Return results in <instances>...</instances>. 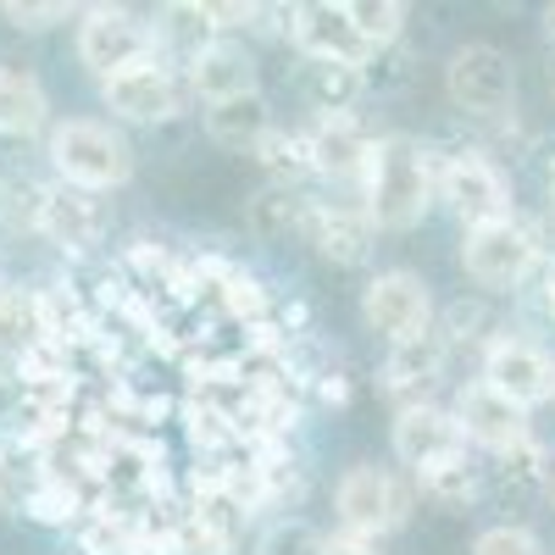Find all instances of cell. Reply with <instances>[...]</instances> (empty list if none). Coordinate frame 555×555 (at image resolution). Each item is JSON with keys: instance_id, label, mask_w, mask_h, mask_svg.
<instances>
[{"instance_id": "d4e9b609", "label": "cell", "mask_w": 555, "mask_h": 555, "mask_svg": "<svg viewBox=\"0 0 555 555\" xmlns=\"http://www.w3.org/2000/svg\"><path fill=\"white\" fill-rule=\"evenodd\" d=\"M0 133L7 139L51 133V95H44V83L12 62H0Z\"/></svg>"}, {"instance_id": "9c48e42d", "label": "cell", "mask_w": 555, "mask_h": 555, "mask_svg": "<svg viewBox=\"0 0 555 555\" xmlns=\"http://www.w3.org/2000/svg\"><path fill=\"white\" fill-rule=\"evenodd\" d=\"M434 289L416 278L411 267H389V272H373L361 289V322L373 328L378 339L389 345H405L416 334L434 328Z\"/></svg>"}, {"instance_id": "277c9868", "label": "cell", "mask_w": 555, "mask_h": 555, "mask_svg": "<svg viewBox=\"0 0 555 555\" xmlns=\"http://www.w3.org/2000/svg\"><path fill=\"white\" fill-rule=\"evenodd\" d=\"M444 95L461 117H473V122H505L517 112V67L512 56L500 51V44H461V51L450 56L444 67Z\"/></svg>"}, {"instance_id": "e575fe53", "label": "cell", "mask_w": 555, "mask_h": 555, "mask_svg": "<svg viewBox=\"0 0 555 555\" xmlns=\"http://www.w3.org/2000/svg\"><path fill=\"white\" fill-rule=\"evenodd\" d=\"M322 555H389L378 533H356V528H334L322 533Z\"/></svg>"}, {"instance_id": "ac0fdd59", "label": "cell", "mask_w": 555, "mask_h": 555, "mask_svg": "<svg viewBox=\"0 0 555 555\" xmlns=\"http://www.w3.org/2000/svg\"><path fill=\"white\" fill-rule=\"evenodd\" d=\"M183 78H190V95L201 106H217V101H240V95H256L261 89V67H256V51L240 39H217L206 44V51L183 67Z\"/></svg>"}, {"instance_id": "4dcf8cb0", "label": "cell", "mask_w": 555, "mask_h": 555, "mask_svg": "<svg viewBox=\"0 0 555 555\" xmlns=\"http://www.w3.org/2000/svg\"><path fill=\"white\" fill-rule=\"evenodd\" d=\"M39 211H44V183L34 178H0V222L12 234H39Z\"/></svg>"}, {"instance_id": "30bf717a", "label": "cell", "mask_w": 555, "mask_h": 555, "mask_svg": "<svg viewBox=\"0 0 555 555\" xmlns=\"http://www.w3.org/2000/svg\"><path fill=\"white\" fill-rule=\"evenodd\" d=\"M489 389H500L505 400H517L522 411L555 400V356L522 334H494L483 345V373H478Z\"/></svg>"}, {"instance_id": "2e32d148", "label": "cell", "mask_w": 555, "mask_h": 555, "mask_svg": "<svg viewBox=\"0 0 555 555\" xmlns=\"http://www.w3.org/2000/svg\"><path fill=\"white\" fill-rule=\"evenodd\" d=\"M444 366H450V339L439 334V322L428 334H416L405 345H389V361L378 373V389L405 411V405H423L434 400V389L444 384Z\"/></svg>"}, {"instance_id": "8d00e7d4", "label": "cell", "mask_w": 555, "mask_h": 555, "mask_svg": "<svg viewBox=\"0 0 555 555\" xmlns=\"http://www.w3.org/2000/svg\"><path fill=\"white\" fill-rule=\"evenodd\" d=\"M544 39L555 44V7H544Z\"/></svg>"}, {"instance_id": "836d02e7", "label": "cell", "mask_w": 555, "mask_h": 555, "mask_svg": "<svg viewBox=\"0 0 555 555\" xmlns=\"http://www.w3.org/2000/svg\"><path fill=\"white\" fill-rule=\"evenodd\" d=\"M473 555H550V550H544V539H539L533 528H522V522H494V528H483V533L473 539Z\"/></svg>"}, {"instance_id": "ffe728a7", "label": "cell", "mask_w": 555, "mask_h": 555, "mask_svg": "<svg viewBox=\"0 0 555 555\" xmlns=\"http://www.w3.org/2000/svg\"><path fill=\"white\" fill-rule=\"evenodd\" d=\"M151 39H156V56L172 67H190L206 44H217V23L206 0H167V7L151 17Z\"/></svg>"}, {"instance_id": "d590c367", "label": "cell", "mask_w": 555, "mask_h": 555, "mask_svg": "<svg viewBox=\"0 0 555 555\" xmlns=\"http://www.w3.org/2000/svg\"><path fill=\"white\" fill-rule=\"evenodd\" d=\"M539 306H544V317L555 322V267H539Z\"/></svg>"}, {"instance_id": "f1b7e54d", "label": "cell", "mask_w": 555, "mask_h": 555, "mask_svg": "<svg viewBox=\"0 0 555 555\" xmlns=\"http://www.w3.org/2000/svg\"><path fill=\"white\" fill-rule=\"evenodd\" d=\"M439 334H444V339H450V350H455V345H489V339H494V334H505V328L494 322V311H489V300H483V295H461V300H450V306H444Z\"/></svg>"}, {"instance_id": "74e56055", "label": "cell", "mask_w": 555, "mask_h": 555, "mask_svg": "<svg viewBox=\"0 0 555 555\" xmlns=\"http://www.w3.org/2000/svg\"><path fill=\"white\" fill-rule=\"evenodd\" d=\"M550 217H555V183H550Z\"/></svg>"}, {"instance_id": "8992f818", "label": "cell", "mask_w": 555, "mask_h": 555, "mask_svg": "<svg viewBox=\"0 0 555 555\" xmlns=\"http://www.w3.org/2000/svg\"><path fill=\"white\" fill-rule=\"evenodd\" d=\"M334 517H339V528L389 539L411 517V483L400 473L378 467V461H356V467L334 483Z\"/></svg>"}, {"instance_id": "4fadbf2b", "label": "cell", "mask_w": 555, "mask_h": 555, "mask_svg": "<svg viewBox=\"0 0 555 555\" xmlns=\"http://www.w3.org/2000/svg\"><path fill=\"white\" fill-rule=\"evenodd\" d=\"M112 234V206L95 190H73V183H44V211H39V240H51L67 256H89Z\"/></svg>"}, {"instance_id": "9a60e30c", "label": "cell", "mask_w": 555, "mask_h": 555, "mask_svg": "<svg viewBox=\"0 0 555 555\" xmlns=\"http://www.w3.org/2000/svg\"><path fill=\"white\" fill-rule=\"evenodd\" d=\"M306 245L322 261H334V267H366V261H373V245H378V228H373V217H366V206L311 195Z\"/></svg>"}, {"instance_id": "3957f363", "label": "cell", "mask_w": 555, "mask_h": 555, "mask_svg": "<svg viewBox=\"0 0 555 555\" xmlns=\"http://www.w3.org/2000/svg\"><path fill=\"white\" fill-rule=\"evenodd\" d=\"M539 267H544V245L533 234V222H522L517 211L500 222H483V228H461V272L483 295L528 289Z\"/></svg>"}, {"instance_id": "d6a6232c", "label": "cell", "mask_w": 555, "mask_h": 555, "mask_svg": "<svg viewBox=\"0 0 555 555\" xmlns=\"http://www.w3.org/2000/svg\"><path fill=\"white\" fill-rule=\"evenodd\" d=\"M83 7H67V0H0V17H7L17 34H44L67 17H78Z\"/></svg>"}, {"instance_id": "5bb4252c", "label": "cell", "mask_w": 555, "mask_h": 555, "mask_svg": "<svg viewBox=\"0 0 555 555\" xmlns=\"http://www.w3.org/2000/svg\"><path fill=\"white\" fill-rule=\"evenodd\" d=\"M450 411H455L461 434H467V444H478V450H489V455H505V450H517L522 439H533L528 411H522L517 400H505L500 389H489L483 378L461 384Z\"/></svg>"}, {"instance_id": "5b68a950", "label": "cell", "mask_w": 555, "mask_h": 555, "mask_svg": "<svg viewBox=\"0 0 555 555\" xmlns=\"http://www.w3.org/2000/svg\"><path fill=\"white\" fill-rule=\"evenodd\" d=\"M190 101H195V95H190V78H183V67H172V62H162V56L101 78V106L112 112V122L156 128V122H172Z\"/></svg>"}, {"instance_id": "4316f807", "label": "cell", "mask_w": 555, "mask_h": 555, "mask_svg": "<svg viewBox=\"0 0 555 555\" xmlns=\"http://www.w3.org/2000/svg\"><path fill=\"white\" fill-rule=\"evenodd\" d=\"M411 483L423 500L444 505V512H461V505H473L483 494V467H478V455H461V461H444L434 473H416Z\"/></svg>"}, {"instance_id": "7a4b0ae2", "label": "cell", "mask_w": 555, "mask_h": 555, "mask_svg": "<svg viewBox=\"0 0 555 555\" xmlns=\"http://www.w3.org/2000/svg\"><path fill=\"white\" fill-rule=\"evenodd\" d=\"M44 156H51L56 178L73 183V190H122L133 178V145L128 133L106 117H62L44 133Z\"/></svg>"}, {"instance_id": "6da1fadb", "label": "cell", "mask_w": 555, "mask_h": 555, "mask_svg": "<svg viewBox=\"0 0 555 555\" xmlns=\"http://www.w3.org/2000/svg\"><path fill=\"white\" fill-rule=\"evenodd\" d=\"M439 201V156L411 133H384L361 183V206L378 234H411Z\"/></svg>"}, {"instance_id": "83f0119b", "label": "cell", "mask_w": 555, "mask_h": 555, "mask_svg": "<svg viewBox=\"0 0 555 555\" xmlns=\"http://www.w3.org/2000/svg\"><path fill=\"white\" fill-rule=\"evenodd\" d=\"M405 17H411V7L405 0H350V23H356V34L366 39V51H395L400 44V34H405Z\"/></svg>"}, {"instance_id": "f35d334b", "label": "cell", "mask_w": 555, "mask_h": 555, "mask_svg": "<svg viewBox=\"0 0 555 555\" xmlns=\"http://www.w3.org/2000/svg\"><path fill=\"white\" fill-rule=\"evenodd\" d=\"M550 494H555V489H550Z\"/></svg>"}, {"instance_id": "e0dca14e", "label": "cell", "mask_w": 555, "mask_h": 555, "mask_svg": "<svg viewBox=\"0 0 555 555\" xmlns=\"http://www.w3.org/2000/svg\"><path fill=\"white\" fill-rule=\"evenodd\" d=\"M311 139V172L328 178V183H366V167H373V145L378 139L366 133L361 117H317L306 128Z\"/></svg>"}, {"instance_id": "484cf974", "label": "cell", "mask_w": 555, "mask_h": 555, "mask_svg": "<svg viewBox=\"0 0 555 555\" xmlns=\"http://www.w3.org/2000/svg\"><path fill=\"white\" fill-rule=\"evenodd\" d=\"M256 162L267 172V183H289V190H306L311 172V139L306 128H272L261 145H256Z\"/></svg>"}, {"instance_id": "1f68e13d", "label": "cell", "mask_w": 555, "mask_h": 555, "mask_svg": "<svg viewBox=\"0 0 555 555\" xmlns=\"http://www.w3.org/2000/svg\"><path fill=\"white\" fill-rule=\"evenodd\" d=\"M256 555H322V533L306 517H278L261 528Z\"/></svg>"}, {"instance_id": "cb8c5ba5", "label": "cell", "mask_w": 555, "mask_h": 555, "mask_svg": "<svg viewBox=\"0 0 555 555\" xmlns=\"http://www.w3.org/2000/svg\"><path fill=\"white\" fill-rule=\"evenodd\" d=\"M300 95L311 101L317 117H356V106L373 95L366 67L350 62H300Z\"/></svg>"}, {"instance_id": "ba28073f", "label": "cell", "mask_w": 555, "mask_h": 555, "mask_svg": "<svg viewBox=\"0 0 555 555\" xmlns=\"http://www.w3.org/2000/svg\"><path fill=\"white\" fill-rule=\"evenodd\" d=\"M78 62L101 78L122 73V67H139V62H151L156 56V39H151V23L128 12V7H83L78 12Z\"/></svg>"}, {"instance_id": "7c38bea8", "label": "cell", "mask_w": 555, "mask_h": 555, "mask_svg": "<svg viewBox=\"0 0 555 555\" xmlns=\"http://www.w3.org/2000/svg\"><path fill=\"white\" fill-rule=\"evenodd\" d=\"M289 44L300 51V62H350L366 67L373 51L350 23V0H300L289 12Z\"/></svg>"}, {"instance_id": "7402d4cb", "label": "cell", "mask_w": 555, "mask_h": 555, "mask_svg": "<svg viewBox=\"0 0 555 555\" xmlns=\"http://www.w3.org/2000/svg\"><path fill=\"white\" fill-rule=\"evenodd\" d=\"M206 112V139L222 151H234V156H256V145L278 128L272 117V101L261 95H240V101H217V106H201Z\"/></svg>"}, {"instance_id": "603a6c76", "label": "cell", "mask_w": 555, "mask_h": 555, "mask_svg": "<svg viewBox=\"0 0 555 555\" xmlns=\"http://www.w3.org/2000/svg\"><path fill=\"white\" fill-rule=\"evenodd\" d=\"M306 211H311V190H289V183H261L245 206V222L261 245H289L306 240Z\"/></svg>"}, {"instance_id": "52a82bcc", "label": "cell", "mask_w": 555, "mask_h": 555, "mask_svg": "<svg viewBox=\"0 0 555 555\" xmlns=\"http://www.w3.org/2000/svg\"><path fill=\"white\" fill-rule=\"evenodd\" d=\"M439 206L461 228L500 222V217H512V178L483 151H450L439 162Z\"/></svg>"}, {"instance_id": "f546056e", "label": "cell", "mask_w": 555, "mask_h": 555, "mask_svg": "<svg viewBox=\"0 0 555 555\" xmlns=\"http://www.w3.org/2000/svg\"><path fill=\"white\" fill-rule=\"evenodd\" d=\"M494 461H500V478L512 489H555V450L539 439H522L517 450H505Z\"/></svg>"}, {"instance_id": "d6986e66", "label": "cell", "mask_w": 555, "mask_h": 555, "mask_svg": "<svg viewBox=\"0 0 555 555\" xmlns=\"http://www.w3.org/2000/svg\"><path fill=\"white\" fill-rule=\"evenodd\" d=\"M44 345H56V322H51V300H44V289L0 284V361L23 366Z\"/></svg>"}, {"instance_id": "44dd1931", "label": "cell", "mask_w": 555, "mask_h": 555, "mask_svg": "<svg viewBox=\"0 0 555 555\" xmlns=\"http://www.w3.org/2000/svg\"><path fill=\"white\" fill-rule=\"evenodd\" d=\"M51 450L34 439H0V512L7 517H28L34 500L51 483Z\"/></svg>"}, {"instance_id": "8fae6325", "label": "cell", "mask_w": 555, "mask_h": 555, "mask_svg": "<svg viewBox=\"0 0 555 555\" xmlns=\"http://www.w3.org/2000/svg\"><path fill=\"white\" fill-rule=\"evenodd\" d=\"M395 455H400V467L416 478V473L444 467V461L473 455V444H467V434H461V423H455L450 405L423 400V405L395 411Z\"/></svg>"}]
</instances>
